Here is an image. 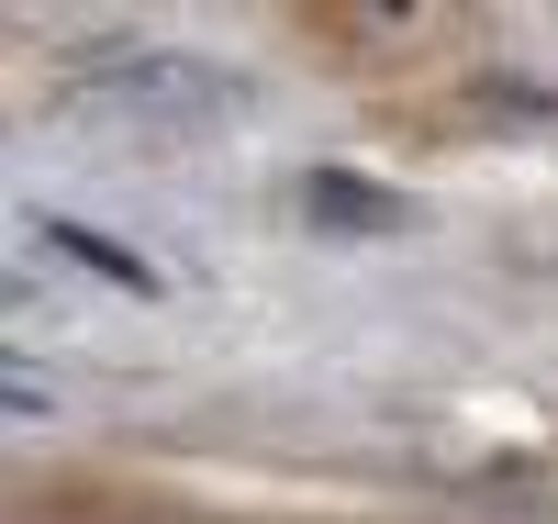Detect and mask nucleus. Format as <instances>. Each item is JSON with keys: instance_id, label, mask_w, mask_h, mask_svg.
<instances>
[{"instance_id": "obj_1", "label": "nucleus", "mask_w": 558, "mask_h": 524, "mask_svg": "<svg viewBox=\"0 0 558 524\" xmlns=\"http://www.w3.org/2000/svg\"><path fill=\"white\" fill-rule=\"evenodd\" d=\"M68 101L134 112V123H213V112H246V78L213 57H179V45H89L68 68Z\"/></svg>"}, {"instance_id": "obj_2", "label": "nucleus", "mask_w": 558, "mask_h": 524, "mask_svg": "<svg viewBox=\"0 0 558 524\" xmlns=\"http://www.w3.org/2000/svg\"><path fill=\"white\" fill-rule=\"evenodd\" d=\"M302 212H313L324 234H347V246L413 234V202H402V190H380V179H357V168H313V179H302Z\"/></svg>"}, {"instance_id": "obj_3", "label": "nucleus", "mask_w": 558, "mask_h": 524, "mask_svg": "<svg viewBox=\"0 0 558 524\" xmlns=\"http://www.w3.org/2000/svg\"><path fill=\"white\" fill-rule=\"evenodd\" d=\"M34 234H45V246H57V257H78L89 279H112V291H157V268H146V257H134V246H112V234H101V223H68V212H45Z\"/></svg>"}]
</instances>
